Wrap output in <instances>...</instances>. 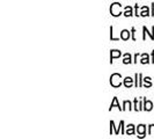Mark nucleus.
<instances>
[{
  "instance_id": "1",
  "label": "nucleus",
  "mask_w": 154,
  "mask_h": 139,
  "mask_svg": "<svg viewBox=\"0 0 154 139\" xmlns=\"http://www.w3.org/2000/svg\"><path fill=\"white\" fill-rule=\"evenodd\" d=\"M120 79H122V75H120V74H118V73H114L111 77H110V84H111V86L112 87H120V84H122Z\"/></svg>"
},
{
  "instance_id": "2",
  "label": "nucleus",
  "mask_w": 154,
  "mask_h": 139,
  "mask_svg": "<svg viewBox=\"0 0 154 139\" xmlns=\"http://www.w3.org/2000/svg\"><path fill=\"white\" fill-rule=\"evenodd\" d=\"M122 6H120V4L118 2H115V4H112L111 7H110V13H111L112 16H120V14H122Z\"/></svg>"
},
{
  "instance_id": "3",
  "label": "nucleus",
  "mask_w": 154,
  "mask_h": 139,
  "mask_svg": "<svg viewBox=\"0 0 154 139\" xmlns=\"http://www.w3.org/2000/svg\"><path fill=\"white\" fill-rule=\"evenodd\" d=\"M145 130H146V126L144 125V124L138 125V128H137L138 137H139V136H140V137H144V136H145Z\"/></svg>"
},
{
  "instance_id": "4",
  "label": "nucleus",
  "mask_w": 154,
  "mask_h": 139,
  "mask_svg": "<svg viewBox=\"0 0 154 139\" xmlns=\"http://www.w3.org/2000/svg\"><path fill=\"white\" fill-rule=\"evenodd\" d=\"M118 57H120V51H118V50H112L111 53H110V63H112V59L118 58Z\"/></svg>"
},
{
  "instance_id": "5",
  "label": "nucleus",
  "mask_w": 154,
  "mask_h": 139,
  "mask_svg": "<svg viewBox=\"0 0 154 139\" xmlns=\"http://www.w3.org/2000/svg\"><path fill=\"white\" fill-rule=\"evenodd\" d=\"M133 85V79L130 78V77H126V78L124 79V86L130 88V87H132Z\"/></svg>"
},
{
  "instance_id": "6",
  "label": "nucleus",
  "mask_w": 154,
  "mask_h": 139,
  "mask_svg": "<svg viewBox=\"0 0 154 139\" xmlns=\"http://www.w3.org/2000/svg\"><path fill=\"white\" fill-rule=\"evenodd\" d=\"M120 38L122 40H124V41H126V40H129L130 38V31L129 30H122V33H120Z\"/></svg>"
},
{
  "instance_id": "7",
  "label": "nucleus",
  "mask_w": 154,
  "mask_h": 139,
  "mask_svg": "<svg viewBox=\"0 0 154 139\" xmlns=\"http://www.w3.org/2000/svg\"><path fill=\"white\" fill-rule=\"evenodd\" d=\"M114 107H117L120 110H123V108H120V105L118 104V100H117V97H114V100H112L111 104H110V110H111Z\"/></svg>"
},
{
  "instance_id": "8",
  "label": "nucleus",
  "mask_w": 154,
  "mask_h": 139,
  "mask_svg": "<svg viewBox=\"0 0 154 139\" xmlns=\"http://www.w3.org/2000/svg\"><path fill=\"white\" fill-rule=\"evenodd\" d=\"M152 108H153V103H152L151 101H147V100H145L144 109H145L146 111H151V110H152Z\"/></svg>"
},
{
  "instance_id": "9",
  "label": "nucleus",
  "mask_w": 154,
  "mask_h": 139,
  "mask_svg": "<svg viewBox=\"0 0 154 139\" xmlns=\"http://www.w3.org/2000/svg\"><path fill=\"white\" fill-rule=\"evenodd\" d=\"M125 133H126V135H129V136L135 135V126H133L132 124L128 125V129H126V131H125Z\"/></svg>"
},
{
  "instance_id": "10",
  "label": "nucleus",
  "mask_w": 154,
  "mask_h": 139,
  "mask_svg": "<svg viewBox=\"0 0 154 139\" xmlns=\"http://www.w3.org/2000/svg\"><path fill=\"white\" fill-rule=\"evenodd\" d=\"M123 63H124V64H130V63H131V55H130V53H125V55H124Z\"/></svg>"
},
{
  "instance_id": "11",
  "label": "nucleus",
  "mask_w": 154,
  "mask_h": 139,
  "mask_svg": "<svg viewBox=\"0 0 154 139\" xmlns=\"http://www.w3.org/2000/svg\"><path fill=\"white\" fill-rule=\"evenodd\" d=\"M140 78H141V74H136V87H140L141 86V81H140Z\"/></svg>"
},
{
  "instance_id": "12",
  "label": "nucleus",
  "mask_w": 154,
  "mask_h": 139,
  "mask_svg": "<svg viewBox=\"0 0 154 139\" xmlns=\"http://www.w3.org/2000/svg\"><path fill=\"white\" fill-rule=\"evenodd\" d=\"M125 16H132V8L131 7H125V12H124Z\"/></svg>"
},
{
  "instance_id": "13",
  "label": "nucleus",
  "mask_w": 154,
  "mask_h": 139,
  "mask_svg": "<svg viewBox=\"0 0 154 139\" xmlns=\"http://www.w3.org/2000/svg\"><path fill=\"white\" fill-rule=\"evenodd\" d=\"M148 55H146V53H144L143 55V58H141V61H140V63L141 64H148Z\"/></svg>"
},
{
  "instance_id": "14",
  "label": "nucleus",
  "mask_w": 154,
  "mask_h": 139,
  "mask_svg": "<svg viewBox=\"0 0 154 139\" xmlns=\"http://www.w3.org/2000/svg\"><path fill=\"white\" fill-rule=\"evenodd\" d=\"M148 13H150V12H148V7H143V12H141V14H140V15H141V16H147V15H148Z\"/></svg>"
},
{
  "instance_id": "15",
  "label": "nucleus",
  "mask_w": 154,
  "mask_h": 139,
  "mask_svg": "<svg viewBox=\"0 0 154 139\" xmlns=\"http://www.w3.org/2000/svg\"><path fill=\"white\" fill-rule=\"evenodd\" d=\"M144 80H145V82H146L145 87H147V88H148V87L152 86V82H151V78H150V77H146Z\"/></svg>"
},
{
  "instance_id": "16",
  "label": "nucleus",
  "mask_w": 154,
  "mask_h": 139,
  "mask_svg": "<svg viewBox=\"0 0 154 139\" xmlns=\"http://www.w3.org/2000/svg\"><path fill=\"white\" fill-rule=\"evenodd\" d=\"M135 109H136L137 111H139V110H141V107H140V103L138 102V100H137V99L135 100Z\"/></svg>"
},
{
  "instance_id": "17",
  "label": "nucleus",
  "mask_w": 154,
  "mask_h": 139,
  "mask_svg": "<svg viewBox=\"0 0 154 139\" xmlns=\"http://www.w3.org/2000/svg\"><path fill=\"white\" fill-rule=\"evenodd\" d=\"M126 109H130V110H131V102H129V101H125V102H124V108H123V110H126Z\"/></svg>"
},
{
  "instance_id": "18",
  "label": "nucleus",
  "mask_w": 154,
  "mask_h": 139,
  "mask_svg": "<svg viewBox=\"0 0 154 139\" xmlns=\"http://www.w3.org/2000/svg\"><path fill=\"white\" fill-rule=\"evenodd\" d=\"M148 132H150V135H154V124H152V125L148 128Z\"/></svg>"
},
{
  "instance_id": "19",
  "label": "nucleus",
  "mask_w": 154,
  "mask_h": 139,
  "mask_svg": "<svg viewBox=\"0 0 154 139\" xmlns=\"http://www.w3.org/2000/svg\"><path fill=\"white\" fill-rule=\"evenodd\" d=\"M138 57H139V55H136V57H135V63H137V59H138Z\"/></svg>"
}]
</instances>
